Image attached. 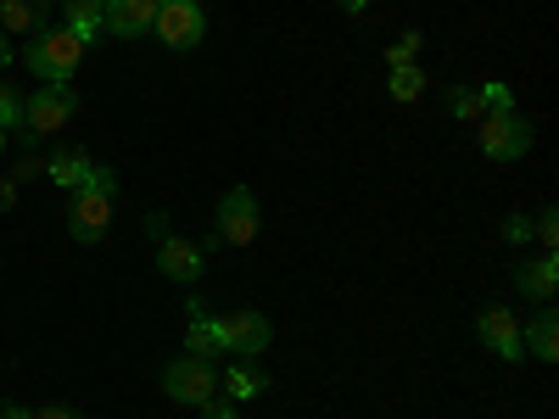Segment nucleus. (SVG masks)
<instances>
[{"instance_id": "1", "label": "nucleus", "mask_w": 559, "mask_h": 419, "mask_svg": "<svg viewBox=\"0 0 559 419\" xmlns=\"http://www.w3.org/2000/svg\"><path fill=\"white\" fill-rule=\"evenodd\" d=\"M79 57H84V45H79V34H68V28H45V34H34V39L23 45L28 73L45 79V84L73 79V73H79Z\"/></svg>"}, {"instance_id": "2", "label": "nucleus", "mask_w": 559, "mask_h": 419, "mask_svg": "<svg viewBox=\"0 0 559 419\" xmlns=\"http://www.w3.org/2000/svg\"><path fill=\"white\" fill-rule=\"evenodd\" d=\"M476 123H481V152L492 163H515V157L532 152V123L515 107H487Z\"/></svg>"}, {"instance_id": "3", "label": "nucleus", "mask_w": 559, "mask_h": 419, "mask_svg": "<svg viewBox=\"0 0 559 419\" xmlns=\"http://www.w3.org/2000/svg\"><path fill=\"white\" fill-rule=\"evenodd\" d=\"M258 196L247 191V184H236V191H224V202L213 207V241L218 247H252L258 241Z\"/></svg>"}, {"instance_id": "4", "label": "nucleus", "mask_w": 559, "mask_h": 419, "mask_svg": "<svg viewBox=\"0 0 559 419\" xmlns=\"http://www.w3.org/2000/svg\"><path fill=\"white\" fill-rule=\"evenodd\" d=\"M152 34L168 45V51H197L202 34H207V12H202V0H163Z\"/></svg>"}, {"instance_id": "5", "label": "nucleus", "mask_w": 559, "mask_h": 419, "mask_svg": "<svg viewBox=\"0 0 559 419\" xmlns=\"http://www.w3.org/2000/svg\"><path fill=\"white\" fill-rule=\"evenodd\" d=\"M163 392L174 397V403H185V408H202V403H213L218 397V375H213V363L207 358H174L168 369H163Z\"/></svg>"}, {"instance_id": "6", "label": "nucleus", "mask_w": 559, "mask_h": 419, "mask_svg": "<svg viewBox=\"0 0 559 419\" xmlns=\"http://www.w3.org/2000/svg\"><path fill=\"white\" fill-rule=\"evenodd\" d=\"M73 112H79L73 84H68V79H62V84H45V89H34L28 107H23V134H28V140H34V134H57L62 123H73Z\"/></svg>"}, {"instance_id": "7", "label": "nucleus", "mask_w": 559, "mask_h": 419, "mask_svg": "<svg viewBox=\"0 0 559 419\" xmlns=\"http://www.w3.org/2000/svg\"><path fill=\"white\" fill-rule=\"evenodd\" d=\"M218 324V342H224V352H236V358H263L269 352V319L263 313H252V308H229V313H218L213 319Z\"/></svg>"}, {"instance_id": "8", "label": "nucleus", "mask_w": 559, "mask_h": 419, "mask_svg": "<svg viewBox=\"0 0 559 419\" xmlns=\"http://www.w3.org/2000/svg\"><path fill=\"white\" fill-rule=\"evenodd\" d=\"M112 229V191H96V184H84L73 191V207H68V236L79 247H96L102 236Z\"/></svg>"}, {"instance_id": "9", "label": "nucleus", "mask_w": 559, "mask_h": 419, "mask_svg": "<svg viewBox=\"0 0 559 419\" xmlns=\"http://www.w3.org/2000/svg\"><path fill=\"white\" fill-rule=\"evenodd\" d=\"M476 336H481V347H492L503 363H521V358H526V347H521V319L509 313V308H481Z\"/></svg>"}, {"instance_id": "10", "label": "nucleus", "mask_w": 559, "mask_h": 419, "mask_svg": "<svg viewBox=\"0 0 559 419\" xmlns=\"http://www.w3.org/2000/svg\"><path fill=\"white\" fill-rule=\"evenodd\" d=\"M152 23H157V0H107L102 7V28L118 34V39L152 34Z\"/></svg>"}, {"instance_id": "11", "label": "nucleus", "mask_w": 559, "mask_h": 419, "mask_svg": "<svg viewBox=\"0 0 559 419\" xmlns=\"http://www.w3.org/2000/svg\"><path fill=\"white\" fill-rule=\"evenodd\" d=\"M202 247L197 241H179V236H168L163 247H157V268L168 274V279H185V286H191V279L202 274Z\"/></svg>"}, {"instance_id": "12", "label": "nucleus", "mask_w": 559, "mask_h": 419, "mask_svg": "<svg viewBox=\"0 0 559 419\" xmlns=\"http://www.w3.org/2000/svg\"><path fill=\"white\" fill-rule=\"evenodd\" d=\"M515 286H521L532 302H554V291H559V263H554V252L515 263Z\"/></svg>"}, {"instance_id": "13", "label": "nucleus", "mask_w": 559, "mask_h": 419, "mask_svg": "<svg viewBox=\"0 0 559 419\" xmlns=\"http://www.w3.org/2000/svg\"><path fill=\"white\" fill-rule=\"evenodd\" d=\"M521 347H526L532 358H543V363H554V358H559V313H554V302H543V308H537V319L521 331Z\"/></svg>"}, {"instance_id": "14", "label": "nucleus", "mask_w": 559, "mask_h": 419, "mask_svg": "<svg viewBox=\"0 0 559 419\" xmlns=\"http://www.w3.org/2000/svg\"><path fill=\"white\" fill-rule=\"evenodd\" d=\"M45 17H51V7L45 0H0V34H45Z\"/></svg>"}, {"instance_id": "15", "label": "nucleus", "mask_w": 559, "mask_h": 419, "mask_svg": "<svg viewBox=\"0 0 559 419\" xmlns=\"http://www.w3.org/2000/svg\"><path fill=\"white\" fill-rule=\"evenodd\" d=\"M185 308H191V331H185V352H191V358H207V363H213V358L224 352V342H218V324H213V319L202 313V302H197V297L185 302Z\"/></svg>"}, {"instance_id": "16", "label": "nucleus", "mask_w": 559, "mask_h": 419, "mask_svg": "<svg viewBox=\"0 0 559 419\" xmlns=\"http://www.w3.org/2000/svg\"><path fill=\"white\" fill-rule=\"evenodd\" d=\"M102 7H107V0H62V12H68V34H79L84 51L102 39Z\"/></svg>"}, {"instance_id": "17", "label": "nucleus", "mask_w": 559, "mask_h": 419, "mask_svg": "<svg viewBox=\"0 0 559 419\" xmlns=\"http://www.w3.org/2000/svg\"><path fill=\"white\" fill-rule=\"evenodd\" d=\"M45 173H51L62 191H84V184L96 179V163H90L84 152H57L51 163H45Z\"/></svg>"}, {"instance_id": "18", "label": "nucleus", "mask_w": 559, "mask_h": 419, "mask_svg": "<svg viewBox=\"0 0 559 419\" xmlns=\"http://www.w3.org/2000/svg\"><path fill=\"white\" fill-rule=\"evenodd\" d=\"M218 392H224L229 403H252V397H263V392H269V381H263V369L236 363V369H229V375L218 381Z\"/></svg>"}, {"instance_id": "19", "label": "nucleus", "mask_w": 559, "mask_h": 419, "mask_svg": "<svg viewBox=\"0 0 559 419\" xmlns=\"http://www.w3.org/2000/svg\"><path fill=\"white\" fill-rule=\"evenodd\" d=\"M386 89H392V101H419L426 96V73H419L414 62H403V68H392Z\"/></svg>"}, {"instance_id": "20", "label": "nucleus", "mask_w": 559, "mask_h": 419, "mask_svg": "<svg viewBox=\"0 0 559 419\" xmlns=\"http://www.w3.org/2000/svg\"><path fill=\"white\" fill-rule=\"evenodd\" d=\"M23 107H28V96H23L17 84H7V79H0V134L23 129Z\"/></svg>"}, {"instance_id": "21", "label": "nucleus", "mask_w": 559, "mask_h": 419, "mask_svg": "<svg viewBox=\"0 0 559 419\" xmlns=\"http://www.w3.org/2000/svg\"><path fill=\"white\" fill-rule=\"evenodd\" d=\"M448 112H453L459 123H476V118H481V89L453 84V89H448Z\"/></svg>"}, {"instance_id": "22", "label": "nucleus", "mask_w": 559, "mask_h": 419, "mask_svg": "<svg viewBox=\"0 0 559 419\" xmlns=\"http://www.w3.org/2000/svg\"><path fill=\"white\" fill-rule=\"evenodd\" d=\"M419 57V28H403L392 45H386V68H403V62H414Z\"/></svg>"}, {"instance_id": "23", "label": "nucleus", "mask_w": 559, "mask_h": 419, "mask_svg": "<svg viewBox=\"0 0 559 419\" xmlns=\"http://www.w3.org/2000/svg\"><path fill=\"white\" fill-rule=\"evenodd\" d=\"M537 241L554 252L559 247V218H554V207H543V218H537Z\"/></svg>"}, {"instance_id": "24", "label": "nucleus", "mask_w": 559, "mask_h": 419, "mask_svg": "<svg viewBox=\"0 0 559 419\" xmlns=\"http://www.w3.org/2000/svg\"><path fill=\"white\" fill-rule=\"evenodd\" d=\"M487 107H515V96H509L503 84H481V112H487Z\"/></svg>"}, {"instance_id": "25", "label": "nucleus", "mask_w": 559, "mask_h": 419, "mask_svg": "<svg viewBox=\"0 0 559 419\" xmlns=\"http://www.w3.org/2000/svg\"><path fill=\"white\" fill-rule=\"evenodd\" d=\"M12 202H17V179L0 173V213H12Z\"/></svg>"}, {"instance_id": "26", "label": "nucleus", "mask_w": 559, "mask_h": 419, "mask_svg": "<svg viewBox=\"0 0 559 419\" xmlns=\"http://www.w3.org/2000/svg\"><path fill=\"white\" fill-rule=\"evenodd\" d=\"M34 419H84V414H79V408H62V403H45Z\"/></svg>"}, {"instance_id": "27", "label": "nucleus", "mask_w": 559, "mask_h": 419, "mask_svg": "<svg viewBox=\"0 0 559 419\" xmlns=\"http://www.w3.org/2000/svg\"><path fill=\"white\" fill-rule=\"evenodd\" d=\"M202 419H236V408H229V403H218V397H213V403H202Z\"/></svg>"}, {"instance_id": "28", "label": "nucleus", "mask_w": 559, "mask_h": 419, "mask_svg": "<svg viewBox=\"0 0 559 419\" xmlns=\"http://www.w3.org/2000/svg\"><path fill=\"white\" fill-rule=\"evenodd\" d=\"M526 229H532L526 218H509V224H503V241H526Z\"/></svg>"}, {"instance_id": "29", "label": "nucleus", "mask_w": 559, "mask_h": 419, "mask_svg": "<svg viewBox=\"0 0 559 419\" xmlns=\"http://www.w3.org/2000/svg\"><path fill=\"white\" fill-rule=\"evenodd\" d=\"M0 419H34L23 403H0Z\"/></svg>"}, {"instance_id": "30", "label": "nucleus", "mask_w": 559, "mask_h": 419, "mask_svg": "<svg viewBox=\"0 0 559 419\" xmlns=\"http://www.w3.org/2000/svg\"><path fill=\"white\" fill-rule=\"evenodd\" d=\"M12 57H17V51H12V39H7V34H0V73H7V68H12Z\"/></svg>"}, {"instance_id": "31", "label": "nucleus", "mask_w": 559, "mask_h": 419, "mask_svg": "<svg viewBox=\"0 0 559 419\" xmlns=\"http://www.w3.org/2000/svg\"><path fill=\"white\" fill-rule=\"evenodd\" d=\"M336 7H342V12H364V7H369V0H336Z\"/></svg>"}, {"instance_id": "32", "label": "nucleus", "mask_w": 559, "mask_h": 419, "mask_svg": "<svg viewBox=\"0 0 559 419\" xmlns=\"http://www.w3.org/2000/svg\"><path fill=\"white\" fill-rule=\"evenodd\" d=\"M0 152H7V134H0Z\"/></svg>"}, {"instance_id": "33", "label": "nucleus", "mask_w": 559, "mask_h": 419, "mask_svg": "<svg viewBox=\"0 0 559 419\" xmlns=\"http://www.w3.org/2000/svg\"><path fill=\"white\" fill-rule=\"evenodd\" d=\"M157 7H163V0H157Z\"/></svg>"}]
</instances>
